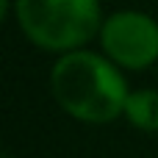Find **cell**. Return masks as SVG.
Masks as SVG:
<instances>
[{"label":"cell","mask_w":158,"mask_h":158,"mask_svg":"<svg viewBox=\"0 0 158 158\" xmlns=\"http://www.w3.org/2000/svg\"><path fill=\"white\" fill-rule=\"evenodd\" d=\"M122 117H125L133 128H139V131L158 133V92H153V89L131 92Z\"/></svg>","instance_id":"4"},{"label":"cell","mask_w":158,"mask_h":158,"mask_svg":"<svg viewBox=\"0 0 158 158\" xmlns=\"http://www.w3.org/2000/svg\"><path fill=\"white\" fill-rule=\"evenodd\" d=\"M22 33L47 53L81 50L103 25L97 0H14Z\"/></svg>","instance_id":"2"},{"label":"cell","mask_w":158,"mask_h":158,"mask_svg":"<svg viewBox=\"0 0 158 158\" xmlns=\"http://www.w3.org/2000/svg\"><path fill=\"white\" fill-rule=\"evenodd\" d=\"M50 86L56 103L89 125H106L122 117L131 94L117 64L92 50L64 53L50 72Z\"/></svg>","instance_id":"1"},{"label":"cell","mask_w":158,"mask_h":158,"mask_svg":"<svg viewBox=\"0 0 158 158\" xmlns=\"http://www.w3.org/2000/svg\"><path fill=\"white\" fill-rule=\"evenodd\" d=\"M103 53L125 69H144L158 58V22L142 11H117L100 25Z\"/></svg>","instance_id":"3"},{"label":"cell","mask_w":158,"mask_h":158,"mask_svg":"<svg viewBox=\"0 0 158 158\" xmlns=\"http://www.w3.org/2000/svg\"><path fill=\"white\" fill-rule=\"evenodd\" d=\"M3 158H11V156H3Z\"/></svg>","instance_id":"5"}]
</instances>
